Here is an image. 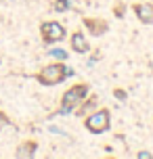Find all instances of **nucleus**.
Instances as JSON below:
<instances>
[{
    "mask_svg": "<svg viewBox=\"0 0 153 159\" xmlns=\"http://www.w3.org/2000/svg\"><path fill=\"white\" fill-rule=\"evenodd\" d=\"M134 15L138 17L141 23L151 25L153 23V2H138V4H134Z\"/></svg>",
    "mask_w": 153,
    "mask_h": 159,
    "instance_id": "39448f33",
    "label": "nucleus"
},
{
    "mask_svg": "<svg viewBox=\"0 0 153 159\" xmlns=\"http://www.w3.org/2000/svg\"><path fill=\"white\" fill-rule=\"evenodd\" d=\"M151 2H153V0H151Z\"/></svg>",
    "mask_w": 153,
    "mask_h": 159,
    "instance_id": "f3484780",
    "label": "nucleus"
},
{
    "mask_svg": "<svg viewBox=\"0 0 153 159\" xmlns=\"http://www.w3.org/2000/svg\"><path fill=\"white\" fill-rule=\"evenodd\" d=\"M69 44H72V48L76 50V52H80V55H84V52H88V50H90L88 38H86V34H84V32H73L72 38H69Z\"/></svg>",
    "mask_w": 153,
    "mask_h": 159,
    "instance_id": "423d86ee",
    "label": "nucleus"
},
{
    "mask_svg": "<svg viewBox=\"0 0 153 159\" xmlns=\"http://www.w3.org/2000/svg\"><path fill=\"white\" fill-rule=\"evenodd\" d=\"M137 157H138V159H151L153 155H151L149 151H138V153H137Z\"/></svg>",
    "mask_w": 153,
    "mask_h": 159,
    "instance_id": "2eb2a0df",
    "label": "nucleus"
},
{
    "mask_svg": "<svg viewBox=\"0 0 153 159\" xmlns=\"http://www.w3.org/2000/svg\"><path fill=\"white\" fill-rule=\"evenodd\" d=\"M113 96H115V98H118V101H124V98H126V92H124V90H120V88H118V90H113Z\"/></svg>",
    "mask_w": 153,
    "mask_h": 159,
    "instance_id": "f8f14e48",
    "label": "nucleus"
},
{
    "mask_svg": "<svg viewBox=\"0 0 153 159\" xmlns=\"http://www.w3.org/2000/svg\"><path fill=\"white\" fill-rule=\"evenodd\" d=\"M88 84H73L72 88H67L63 92V96H61V105L63 107H67V109H72V111H76L78 107L82 105V101L88 96Z\"/></svg>",
    "mask_w": 153,
    "mask_h": 159,
    "instance_id": "7ed1b4c3",
    "label": "nucleus"
},
{
    "mask_svg": "<svg viewBox=\"0 0 153 159\" xmlns=\"http://www.w3.org/2000/svg\"><path fill=\"white\" fill-rule=\"evenodd\" d=\"M69 7H72L69 0H55V11L57 13H65V11H69Z\"/></svg>",
    "mask_w": 153,
    "mask_h": 159,
    "instance_id": "9b49d317",
    "label": "nucleus"
},
{
    "mask_svg": "<svg viewBox=\"0 0 153 159\" xmlns=\"http://www.w3.org/2000/svg\"><path fill=\"white\" fill-rule=\"evenodd\" d=\"M36 80L44 84V86H57L65 80V63L63 61H55V63L44 65L40 71L36 73Z\"/></svg>",
    "mask_w": 153,
    "mask_h": 159,
    "instance_id": "f03ea898",
    "label": "nucleus"
},
{
    "mask_svg": "<svg viewBox=\"0 0 153 159\" xmlns=\"http://www.w3.org/2000/svg\"><path fill=\"white\" fill-rule=\"evenodd\" d=\"M4 126H8V117L0 111V132H2V128H4Z\"/></svg>",
    "mask_w": 153,
    "mask_h": 159,
    "instance_id": "4468645a",
    "label": "nucleus"
},
{
    "mask_svg": "<svg viewBox=\"0 0 153 159\" xmlns=\"http://www.w3.org/2000/svg\"><path fill=\"white\" fill-rule=\"evenodd\" d=\"M95 109H99V98H97V96H90V98L86 96V98L82 101V105L76 109V113H78L80 117H86V115H88V113H92Z\"/></svg>",
    "mask_w": 153,
    "mask_h": 159,
    "instance_id": "6e6552de",
    "label": "nucleus"
},
{
    "mask_svg": "<svg viewBox=\"0 0 153 159\" xmlns=\"http://www.w3.org/2000/svg\"><path fill=\"white\" fill-rule=\"evenodd\" d=\"M36 149H38L36 140H25L23 144H19V149L15 151V157L17 159H30L36 155Z\"/></svg>",
    "mask_w": 153,
    "mask_h": 159,
    "instance_id": "0eeeda50",
    "label": "nucleus"
},
{
    "mask_svg": "<svg viewBox=\"0 0 153 159\" xmlns=\"http://www.w3.org/2000/svg\"><path fill=\"white\" fill-rule=\"evenodd\" d=\"M111 126V113L109 109H95L84 117V128L92 134H103Z\"/></svg>",
    "mask_w": 153,
    "mask_h": 159,
    "instance_id": "f257e3e1",
    "label": "nucleus"
},
{
    "mask_svg": "<svg viewBox=\"0 0 153 159\" xmlns=\"http://www.w3.org/2000/svg\"><path fill=\"white\" fill-rule=\"evenodd\" d=\"M84 25L90 30L92 36H101V34L107 32V23H105L103 19H90V17H86L84 19Z\"/></svg>",
    "mask_w": 153,
    "mask_h": 159,
    "instance_id": "1a4fd4ad",
    "label": "nucleus"
},
{
    "mask_svg": "<svg viewBox=\"0 0 153 159\" xmlns=\"http://www.w3.org/2000/svg\"><path fill=\"white\" fill-rule=\"evenodd\" d=\"M49 57H53V59H57V61H67V52H65L63 48H50L49 50Z\"/></svg>",
    "mask_w": 153,
    "mask_h": 159,
    "instance_id": "9d476101",
    "label": "nucleus"
},
{
    "mask_svg": "<svg viewBox=\"0 0 153 159\" xmlns=\"http://www.w3.org/2000/svg\"><path fill=\"white\" fill-rule=\"evenodd\" d=\"M73 75V69L72 67H67V65H65V78H72Z\"/></svg>",
    "mask_w": 153,
    "mask_h": 159,
    "instance_id": "dca6fc26",
    "label": "nucleus"
},
{
    "mask_svg": "<svg viewBox=\"0 0 153 159\" xmlns=\"http://www.w3.org/2000/svg\"><path fill=\"white\" fill-rule=\"evenodd\" d=\"M40 34L46 44H55V42H61L65 38V27L59 21H46L40 25Z\"/></svg>",
    "mask_w": 153,
    "mask_h": 159,
    "instance_id": "20e7f679",
    "label": "nucleus"
},
{
    "mask_svg": "<svg viewBox=\"0 0 153 159\" xmlns=\"http://www.w3.org/2000/svg\"><path fill=\"white\" fill-rule=\"evenodd\" d=\"M124 13H126V4H115V15L124 17Z\"/></svg>",
    "mask_w": 153,
    "mask_h": 159,
    "instance_id": "ddd939ff",
    "label": "nucleus"
}]
</instances>
